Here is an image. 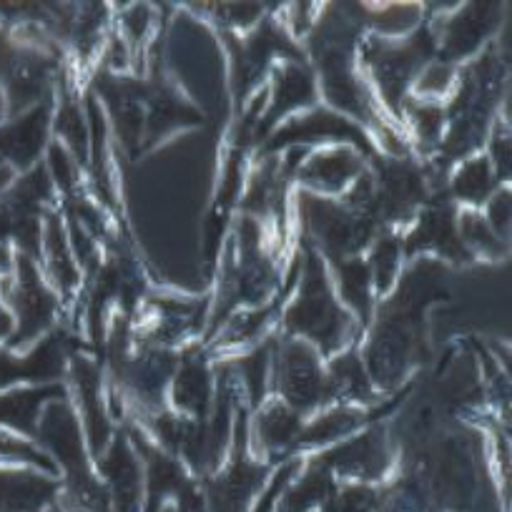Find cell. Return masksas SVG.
<instances>
[{
  "instance_id": "1",
  "label": "cell",
  "mask_w": 512,
  "mask_h": 512,
  "mask_svg": "<svg viewBox=\"0 0 512 512\" xmlns=\"http://www.w3.org/2000/svg\"><path fill=\"white\" fill-rule=\"evenodd\" d=\"M277 332L284 337L304 339L322 354V359L359 344V339L364 337L357 319L339 302L324 259L304 244L302 274H299L292 299L279 317Z\"/></svg>"
},
{
  "instance_id": "2",
  "label": "cell",
  "mask_w": 512,
  "mask_h": 512,
  "mask_svg": "<svg viewBox=\"0 0 512 512\" xmlns=\"http://www.w3.org/2000/svg\"><path fill=\"white\" fill-rule=\"evenodd\" d=\"M437 58V43L432 36L430 21L402 38H382L364 33L357 48V63L364 81L369 83L384 113L402 126V106L410 98L412 86L422 68Z\"/></svg>"
},
{
  "instance_id": "3",
  "label": "cell",
  "mask_w": 512,
  "mask_h": 512,
  "mask_svg": "<svg viewBox=\"0 0 512 512\" xmlns=\"http://www.w3.org/2000/svg\"><path fill=\"white\" fill-rule=\"evenodd\" d=\"M249 415V405L236 412L224 462L201 480L206 512H249L272 475L274 467L259 460L249 447Z\"/></svg>"
},
{
  "instance_id": "4",
  "label": "cell",
  "mask_w": 512,
  "mask_h": 512,
  "mask_svg": "<svg viewBox=\"0 0 512 512\" xmlns=\"http://www.w3.org/2000/svg\"><path fill=\"white\" fill-rule=\"evenodd\" d=\"M6 302L16 319V332L8 339V347L18 352H26L56 332L66 317V307L56 289L48 284L38 259L21 251H16L13 272L6 277Z\"/></svg>"
},
{
  "instance_id": "5",
  "label": "cell",
  "mask_w": 512,
  "mask_h": 512,
  "mask_svg": "<svg viewBox=\"0 0 512 512\" xmlns=\"http://www.w3.org/2000/svg\"><path fill=\"white\" fill-rule=\"evenodd\" d=\"M272 395L302 417L327 407V372L317 349L299 337L277 332L272 354Z\"/></svg>"
},
{
  "instance_id": "6",
  "label": "cell",
  "mask_w": 512,
  "mask_h": 512,
  "mask_svg": "<svg viewBox=\"0 0 512 512\" xmlns=\"http://www.w3.org/2000/svg\"><path fill=\"white\" fill-rule=\"evenodd\" d=\"M156 48V46H154ZM146 131L144 154L176 139L181 131H191L206 123L204 108L196 106L194 98L181 88L174 73L164 68L161 56L151 51L146 66Z\"/></svg>"
},
{
  "instance_id": "7",
  "label": "cell",
  "mask_w": 512,
  "mask_h": 512,
  "mask_svg": "<svg viewBox=\"0 0 512 512\" xmlns=\"http://www.w3.org/2000/svg\"><path fill=\"white\" fill-rule=\"evenodd\" d=\"M332 144L354 146L359 154L367 156V161L379 154L372 136L357 121L332 111L324 103L279 123L254 154H282L287 149H317Z\"/></svg>"
},
{
  "instance_id": "8",
  "label": "cell",
  "mask_w": 512,
  "mask_h": 512,
  "mask_svg": "<svg viewBox=\"0 0 512 512\" xmlns=\"http://www.w3.org/2000/svg\"><path fill=\"white\" fill-rule=\"evenodd\" d=\"M68 397L78 412V420L83 425L88 452L93 462L103 455L108 442L113 440L118 430V422L113 420L106 400V372L103 362L93 352H76L71 359V367L66 374Z\"/></svg>"
},
{
  "instance_id": "9",
  "label": "cell",
  "mask_w": 512,
  "mask_h": 512,
  "mask_svg": "<svg viewBox=\"0 0 512 512\" xmlns=\"http://www.w3.org/2000/svg\"><path fill=\"white\" fill-rule=\"evenodd\" d=\"M312 457L322 462L337 480L362 482V485L384 480L395 467V447H392L390 430L382 422H369L347 440L312 452Z\"/></svg>"
},
{
  "instance_id": "10",
  "label": "cell",
  "mask_w": 512,
  "mask_h": 512,
  "mask_svg": "<svg viewBox=\"0 0 512 512\" xmlns=\"http://www.w3.org/2000/svg\"><path fill=\"white\" fill-rule=\"evenodd\" d=\"M76 352L71 334L63 332L61 327L26 352L0 344V392L66 382L68 367Z\"/></svg>"
},
{
  "instance_id": "11",
  "label": "cell",
  "mask_w": 512,
  "mask_h": 512,
  "mask_svg": "<svg viewBox=\"0 0 512 512\" xmlns=\"http://www.w3.org/2000/svg\"><path fill=\"white\" fill-rule=\"evenodd\" d=\"M497 11L500 6L495 3H472V6H460L452 13L427 16L437 43V61L462 66V63L472 61L477 53L485 51L500 26Z\"/></svg>"
},
{
  "instance_id": "12",
  "label": "cell",
  "mask_w": 512,
  "mask_h": 512,
  "mask_svg": "<svg viewBox=\"0 0 512 512\" xmlns=\"http://www.w3.org/2000/svg\"><path fill=\"white\" fill-rule=\"evenodd\" d=\"M267 91V108L256 123V149L279 123L322 103L317 73L307 58H284L274 63L267 78Z\"/></svg>"
},
{
  "instance_id": "13",
  "label": "cell",
  "mask_w": 512,
  "mask_h": 512,
  "mask_svg": "<svg viewBox=\"0 0 512 512\" xmlns=\"http://www.w3.org/2000/svg\"><path fill=\"white\" fill-rule=\"evenodd\" d=\"M53 106L56 98L18 116L0 118V164L21 176L46 161L53 141Z\"/></svg>"
},
{
  "instance_id": "14",
  "label": "cell",
  "mask_w": 512,
  "mask_h": 512,
  "mask_svg": "<svg viewBox=\"0 0 512 512\" xmlns=\"http://www.w3.org/2000/svg\"><path fill=\"white\" fill-rule=\"evenodd\" d=\"M216 392V357L204 342L186 344L169 384V410L191 420H209Z\"/></svg>"
},
{
  "instance_id": "15",
  "label": "cell",
  "mask_w": 512,
  "mask_h": 512,
  "mask_svg": "<svg viewBox=\"0 0 512 512\" xmlns=\"http://www.w3.org/2000/svg\"><path fill=\"white\" fill-rule=\"evenodd\" d=\"M304 420L297 410L269 395L262 405L249 415V447L259 460L277 467L289 457L299 455V437Z\"/></svg>"
},
{
  "instance_id": "16",
  "label": "cell",
  "mask_w": 512,
  "mask_h": 512,
  "mask_svg": "<svg viewBox=\"0 0 512 512\" xmlns=\"http://www.w3.org/2000/svg\"><path fill=\"white\" fill-rule=\"evenodd\" d=\"M96 470L113 512L144 510V465L126 427H118L113 440L96 460Z\"/></svg>"
},
{
  "instance_id": "17",
  "label": "cell",
  "mask_w": 512,
  "mask_h": 512,
  "mask_svg": "<svg viewBox=\"0 0 512 512\" xmlns=\"http://www.w3.org/2000/svg\"><path fill=\"white\" fill-rule=\"evenodd\" d=\"M367 156L354 146L332 144L309 149L294 174V189L319 196H342L367 171Z\"/></svg>"
},
{
  "instance_id": "18",
  "label": "cell",
  "mask_w": 512,
  "mask_h": 512,
  "mask_svg": "<svg viewBox=\"0 0 512 512\" xmlns=\"http://www.w3.org/2000/svg\"><path fill=\"white\" fill-rule=\"evenodd\" d=\"M38 264H41L43 274H46L48 284L56 289L61 297L66 314L76 309L78 299L83 294V284L86 277L81 272L76 254H73L71 239H68L66 224H63L61 206L46 211L43 216V239H41V254H38Z\"/></svg>"
},
{
  "instance_id": "19",
  "label": "cell",
  "mask_w": 512,
  "mask_h": 512,
  "mask_svg": "<svg viewBox=\"0 0 512 512\" xmlns=\"http://www.w3.org/2000/svg\"><path fill=\"white\" fill-rule=\"evenodd\" d=\"M61 480L36 467L0 465V512H48L58 502Z\"/></svg>"
},
{
  "instance_id": "20",
  "label": "cell",
  "mask_w": 512,
  "mask_h": 512,
  "mask_svg": "<svg viewBox=\"0 0 512 512\" xmlns=\"http://www.w3.org/2000/svg\"><path fill=\"white\" fill-rule=\"evenodd\" d=\"M327 372V402L329 405H359L374 407L382 395L369 377L364 359L359 354V344L342 349L334 357L324 359Z\"/></svg>"
},
{
  "instance_id": "21",
  "label": "cell",
  "mask_w": 512,
  "mask_h": 512,
  "mask_svg": "<svg viewBox=\"0 0 512 512\" xmlns=\"http://www.w3.org/2000/svg\"><path fill=\"white\" fill-rule=\"evenodd\" d=\"M369 422H377L374 407L359 405H327L312 417L304 420L302 437H299V455H312V452L332 447L337 442L347 440L354 432L367 427Z\"/></svg>"
},
{
  "instance_id": "22",
  "label": "cell",
  "mask_w": 512,
  "mask_h": 512,
  "mask_svg": "<svg viewBox=\"0 0 512 512\" xmlns=\"http://www.w3.org/2000/svg\"><path fill=\"white\" fill-rule=\"evenodd\" d=\"M327 269L339 302H342L344 307H347V312L357 319L359 329H362L364 334L372 327L374 312H377V294H374L367 259H364V256H349V259L329 262Z\"/></svg>"
},
{
  "instance_id": "23",
  "label": "cell",
  "mask_w": 512,
  "mask_h": 512,
  "mask_svg": "<svg viewBox=\"0 0 512 512\" xmlns=\"http://www.w3.org/2000/svg\"><path fill=\"white\" fill-rule=\"evenodd\" d=\"M68 395L66 382L36 384V387H16L0 392V427L18 435L36 437L43 410L56 397Z\"/></svg>"
},
{
  "instance_id": "24",
  "label": "cell",
  "mask_w": 512,
  "mask_h": 512,
  "mask_svg": "<svg viewBox=\"0 0 512 512\" xmlns=\"http://www.w3.org/2000/svg\"><path fill=\"white\" fill-rule=\"evenodd\" d=\"M495 169L485 151L457 161L445 181V191L460 209H482L500 189Z\"/></svg>"
},
{
  "instance_id": "25",
  "label": "cell",
  "mask_w": 512,
  "mask_h": 512,
  "mask_svg": "<svg viewBox=\"0 0 512 512\" xmlns=\"http://www.w3.org/2000/svg\"><path fill=\"white\" fill-rule=\"evenodd\" d=\"M367 267L369 274H372V284H374V294H377V304L382 299L390 297L395 292L397 282L405 272V249H402V236L400 231H390L384 229L382 234L374 239V244L369 246L367 251Z\"/></svg>"
},
{
  "instance_id": "26",
  "label": "cell",
  "mask_w": 512,
  "mask_h": 512,
  "mask_svg": "<svg viewBox=\"0 0 512 512\" xmlns=\"http://www.w3.org/2000/svg\"><path fill=\"white\" fill-rule=\"evenodd\" d=\"M0 465L36 467V470L46 472V475L58 477L56 462L51 460V455L33 437L3 430V427H0Z\"/></svg>"
},
{
  "instance_id": "27",
  "label": "cell",
  "mask_w": 512,
  "mask_h": 512,
  "mask_svg": "<svg viewBox=\"0 0 512 512\" xmlns=\"http://www.w3.org/2000/svg\"><path fill=\"white\" fill-rule=\"evenodd\" d=\"M382 492L362 482H342L322 512H379Z\"/></svg>"
},
{
  "instance_id": "28",
  "label": "cell",
  "mask_w": 512,
  "mask_h": 512,
  "mask_svg": "<svg viewBox=\"0 0 512 512\" xmlns=\"http://www.w3.org/2000/svg\"><path fill=\"white\" fill-rule=\"evenodd\" d=\"M16 332V319L6 302V277L0 279V344H8V339Z\"/></svg>"
},
{
  "instance_id": "29",
  "label": "cell",
  "mask_w": 512,
  "mask_h": 512,
  "mask_svg": "<svg viewBox=\"0 0 512 512\" xmlns=\"http://www.w3.org/2000/svg\"><path fill=\"white\" fill-rule=\"evenodd\" d=\"M0 118H3V113H0Z\"/></svg>"
}]
</instances>
